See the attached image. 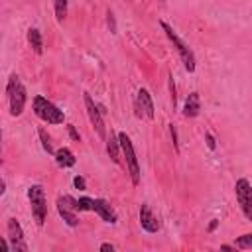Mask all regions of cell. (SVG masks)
<instances>
[{"instance_id": "cb8c5ba5", "label": "cell", "mask_w": 252, "mask_h": 252, "mask_svg": "<svg viewBox=\"0 0 252 252\" xmlns=\"http://www.w3.org/2000/svg\"><path fill=\"white\" fill-rule=\"evenodd\" d=\"M205 142H207V148L209 150H217V140H215V136L211 132L205 134Z\"/></svg>"}, {"instance_id": "5b68a950", "label": "cell", "mask_w": 252, "mask_h": 252, "mask_svg": "<svg viewBox=\"0 0 252 252\" xmlns=\"http://www.w3.org/2000/svg\"><path fill=\"white\" fill-rule=\"evenodd\" d=\"M159 26H161V30L165 32V35H167V39L173 43V47L177 49V53H179V57H181V61H183V67H185V71H189V73H193L195 71V67H197V61H195V53H193V49L175 33V30L167 24V22H159Z\"/></svg>"}, {"instance_id": "d4e9b609", "label": "cell", "mask_w": 252, "mask_h": 252, "mask_svg": "<svg viewBox=\"0 0 252 252\" xmlns=\"http://www.w3.org/2000/svg\"><path fill=\"white\" fill-rule=\"evenodd\" d=\"M106 22H108V28H110V32L112 33H116V22H114V14L108 10L106 12Z\"/></svg>"}, {"instance_id": "83f0119b", "label": "cell", "mask_w": 252, "mask_h": 252, "mask_svg": "<svg viewBox=\"0 0 252 252\" xmlns=\"http://www.w3.org/2000/svg\"><path fill=\"white\" fill-rule=\"evenodd\" d=\"M6 250H10V244L0 236V252H6Z\"/></svg>"}, {"instance_id": "8fae6325", "label": "cell", "mask_w": 252, "mask_h": 252, "mask_svg": "<svg viewBox=\"0 0 252 252\" xmlns=\"http://www.w3.org/2000/svg\"><path fill=\"white\" fill-rule=\"evenodd\" d=\"M140 226H142L146 232H150V234H154V232H158V230L161 228L158 217L154 215V211H152L150 205H146V203L140 207Z\"/></svg>"}, {"instance_id": "7c38bea8", "label": "cell", "mask_w": 252, "mask_h": 252, "mask_svg": "<svg viewBox=\"0 0 252 252\" xmlns=\"http://www.w3.org/2000/svg\"><path fill=\"white\" fill-rule=\"evenodd\" d=\"M93 211H94L104 222H108V224H114V222L118 220V215H116L114 207H112L108 201H104V199H93Z\"/></svg>"}, {"instance_id": "ac0fdd59", "label": "cell", "mask_w": 252, "mask_h": 252, "mask_svg": "<svg viewBox=\"0 0 252 252\" xmlns=\"http://www.w3.org/2000/svg\"><path fill=\"white\" fill-rule=\"evenodd\" d=\"M65 18H67V0H55V20L63 24Z\"/></svg>"}, {"instance_id": "1f68e13d", "label": "cell", "mask_w": 252, "mask_h": 252, "mask_svg": "<svg viewBox=\"0 0 252 252\" xmlns=\"http://www.w3.org/2000/svg\"><path fill=\"white\" fill-rule=\"evenodd\" d=\"M0 163H2V130H0Z\"/></svg>"}, {"instance_id": "52a82bcc", "label": "cell", "mask_w": 252, "mask_h": 252, "mask_svg": "<svg viewBox=\"0 0 252 252\" xmlns=\"http://www.w3.org/2000/svg\"><path fill=\"white\" fill-rule=\"evenodd\" d=\"M83 102H85V110H87V116H89V122L93 124V128L96 130L98 138H106V126H104V118H102V112L98 108V104L93 100V96L89 93L83 94Z\"/></svg>"}, {"instance_id": "7a4b0ae2", "label": "cell", "mask_w": 252, "mask_h": 252, "mask_svg": "<svg viewBox=\"0 0 252 252\" xmlns=\"http://www.w3.org/2000/svg\"><path fill=\"white\" fill-rule=\"evenodd\" d=\"M32 106H33V114H35L39 120H43L45 124L57 126V124H63V122H65L63 110H61L59 106H55V104H53L47 96H43V94H35L33 100H32Z\"/></svg>"}, {"instance_id": "30bf717a", "label": "cell", "mask_w": 252, "mask_h": 252, "mask_svg": "<svg viewBox=\"0 0 252 252\" xmlns=\"http://www.w3.org/2000/svg\"><path fill=\"white\" fill-rule=\"evenodd\" d=\"M8 238H10V250H16V252H28V242L24 238V230H22V224L18 222L16 217L8 219Z\"/></svg>"}, {"instance_id": "9a60e30c", "label": "cell", "mask_w": 252, "mask_h": 252, "mask_svg": "<svg viewBox=\"0 0 252 252\" xmlns=\"http://www.w3.org/2000/svg\"><path fill=\"white\" fill-rule=\"evenodd\" d=\"M106 140V154L114 163H120V144H118V136L116 132L110 130V134L104 138Z\"/></svg>"}, {"instance_id": "4316f807", "label": "cell", "mask_w": 252, "mask_h": 252, "mask_svg": "<svg viewBox=\"0 0 252 252\" xmlns=\"http://www.w3.org/2000/svg\"><path fill=\"white\" fill-rule=\"evenodd\" d=\"M112 250H114V246L110 242H102L100 244V252H112Z\"/></svg>"}, {"instance_id": "277c9868", "label": "cell", "mask_w": 252, "mask_h": 252, "mask_svg": "<svg viewBox=\"0 0 252 252\" xmlns=\"http://www.w3.org/2000/svg\"><path fill=\"white\" fill-rule=\"evenodd\" d=\"M28 199H30V209H32V217L35 220L37 226H43L47 220V197H45V189L39 183H33L28 187Z\"/></svg>"}, {"instance_id": "ba28073f", "label": "cell", "mask_w": 252, "mask_h": 252, "mask_svg": "<svg viewBox=\"0 0 252 252\" xmlns=\"http://www.w3.org/2000/svg\"><path fill=\"white\" fill-rule=\"evenodd\" d=\"M57 213L69 226H79V211H77V199L71 195L57 197Z\"/></svg>"}, {"instance_id": "9c48e42d", "label": "cell", "mask_w": 252, "mask_h": 252, "mask_svg": "<svg viewBox=\"0 0 252 252\" xmlns=\"http://www.w3.org/2000/svg\"><path fill=\"white\" fill-rule=\"evenodd\" d=\"M134 114L140 120H152L156 110H154V100L152 94L148 93V89H138L136 96H134Z\"/></svg>"}, {"instance_id": "5bb4252c", "label": "cell", "mask_w": 252, "mask_h": 252, "mask_svg": "<svg viewBox=\"0 0 252 252\" xmlns=\"http://www.w3.org/2000/svg\"><path fill=\"white\" fill-rule=\"evenodd\" d=\"M53 158H55V163H57L59 167H63V169H67V167H73V165L77 163V158H75V154H73V152H71L67 146H63V148L55 150Z\"/></svg>"}, {"instance_id": "f546056e", "label": "cell", "mask_w": 252, "mask_h": 252, "mask_svg": "<svg viewBox=\"0 0 252 252\" xmlns=\"http://www.w3.org/2000/svg\"><path fill=\"white\" fill-rule=\"evenodd\" d=\"M6 193V181L0 177V195H4Z\"/></svg>"}, {"instance_id": "7402d4cb", "label": "cell", "mask_w": 252, "mask_h": 252, "mask_svg": "<svg viewBox=\"0 0 252 252\" xmlns=\"http://www.w3.org/2000/svg\"><path fill=\"white\" fill-rule=\"evenodd\" d=\"M73 185H75V189H79V191H85V189H87V183H85V177H83V175H75V177H73Z\"/></svg>"}, {"instance_id": "484cf974", "label": "cell", "mask_w": 252, "mask_h": 252, "mask_svg": "<svg viewBox=\"0 0 252 252\" xmlns=\"http://www.w3.org/2000/svg\"><path fill=\"white\" fill-rule=\"evenodd\" d=\"M67 132H69L71 140H75V142H81V134L77 132V128H75L73 124H69V126H67Z\"/></svg>"}, {"instance_id": "3957f363", "label": "cell", "mask_w": 252, "mask_h": 252, "mask_svg": "<svg viewBox=\"0 0 252 252\" xmlns=\"http://www.w3.org/2000/svg\"><path fill=\"white\" fill-rule=\"evenodd\" d=\"M116 136H118V144H120V154L126 159V169L130 173V181H132V185H140L142 171H140V161L136 158L134 144H132V140H130V136L126 132H118Z\"/></svg>"}, {"instance_id": "d6986e66", "label": "cell", "mask_w": 252, "mask_h": 252, "mask_svg": "<svg viewBox=\"0 0 252 252\" xmlns=\"http://www.w3.org/2000/svg\"><path fill=\"white\" fill-rule=\"evenodd\" d=\"M234 248H240V250H252V234H242L236 238L234 242Z\"/></svg>"}, {"instance_id": "ffe728a7", "label": "cell", "mask_w": 252, "mask_h": 252, "mask_svg": "<svg viewBox=\"0 0 252 252\" xmlns=\"http://www.w3.org/2000/svg\"><path fill=\"white\" fill-rule=\"evenodd\" d=\"M77 211L79 213L93 211V197H79L77 199Z\"/></svg>"}, {"instance_id": "e0dca14e", "label": "cell", "mask_w": 252, "mask_h": 252, "mask_svg": "<svg viewBox=\"0 0 252 252\" xmlns=\"http://www.w3.org/2000/svg\"><path fill=\"white\" fill-rule=\"evenodd\" d=\"M37 136H39V142H41V148L49 154V156H53L55 154V150H53V144H51V136L47 134V130L45 128H39L37 130Z\"/></svg>"}, {"instance_id": "44dd1931", "label": "cell", "mask_w": 252, "mask_h": 252, "mask_svg": "<svg viewBox=\"0 0 252 252\" xmlns=\"http://www.w3.org/2000/svg\"><path fill=\"white\" fill-rule=\"evenodd\" d=\"M167 79H169V93H171V104H173V110H175V106H177V94H175V85H173V75L169 73V75H167Z\"/></svg>"}, {"instance_id": "2e32d148", "label": "cell", "mask_w": 252, "mask_h": 252, "mask_svg": "<svg viewBox=\"0 0 252 252\" xmlns=\"http://www.w3.org/2000/svg\"><path fill=\"white\" fill-rule=\"evenodd\" d=\"M28 43L32 45L33 53H37V55L43 53V37H41V32L37 28H30L28 30Z\"/></svg>"}, {"instance_id": "6da1fadb", "label": "cell", "mask_w": 252, "mask_h": 252, "mask_svg": "<svg viewBox=\"0 0 252 252\" xmlns=\"http://www.w3.org/2000/svg\"><path fill=\"white\" fill-rule=\"evenodd\" d=\"M6 94H8V106H10V116H20L26 108L28 102V93L24 83L20 81V77L16 73L10 75L8 85H6Z\"/></svg>"}, {"instance_id": "8992f818", "label": "cell", "mask_w": 252, "mask_h": 252, "mask_svg": "<svg viewBox=\"0 0 252 252\" xmlns=\"http://www.w3.org/2000/svg\"><path fill=\"white\" fill-rule=\"evenodd\" d=\"M234 193H236V203L244 215L246 220H252V187L246 177H240L234 183Z\"/></svg>"}, {"instance_id": "4dcf8cb0", "label": "cell", "mask_w": 252, "mask_h": 252, "mask_svg": "<svg viewBox=\"0 0 252 252\" xmlns=\"http://www.w3.org/2000/svg\"><path fill=\"white\" fill-rule=\"evenodd\" d=\"M220 250H234V246H230V244H222Z\"/></svg>"}, {"instance_id": "603a6c76", "label": "cell", "mask_w": 252, "mask_h": 252, "mask_svg": "<svg viewBox=\"0 0 252 252\" xmlns=\"http://www.w3.org/2000/svg\"><path fill=\"white\" fill-rule=\"evenodd\" d=\"M169 136H171V140H173V150L179 154V144H177V130H175V126H173V124H169Z\"/></svg>"}, {"instance_id": "4fadbf2b", "label": "cell", "mask_w": 252, "mask_h": 252, "mask_svg": "<svg viewBox=\"0 0 252 252\" xmlns=\"http://www.w3.org/2000/svg\"><path fill=\"white\" fill-rule=\"evenodd\" d=\"M201 112V96L199 93H189L185 98V106H183V116L185 118H195Z\"/></svg>"}, {"instance_id": "f1b7e54d", "label": "cell", "mask_w": 252, "mask_h": 252, "mask_svg": "<svg viewBox=\"0 0 252 252\" xmlns=\"http://www.w3.org/2000/svg\"><path fill=\"white\" fill-rule=\"evenodd\" d=\"M217 226H219V220H217V219H213V220L209 222V232H213Z\"/></svg>"}]
</instances>
